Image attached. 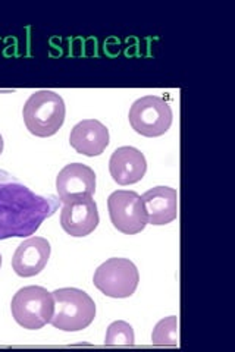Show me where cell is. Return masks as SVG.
I'll return each instance as SVG.
<instances>
[{"label": "cell", "mask_w": 235, "mask_h": 352, "mask_svg": "<svg viewBox=\"0 0 235 352\" xmlns=\"http://www.w3.org/2000/svg\"><path fill=\"white\" fill-rule=\"evenodd\" d=\"M59 203L58 197L32 192L15 176L0 170V241L34 235Z\"/></svg>", "instance_id": "1"}, {"label": "cell", "mask_w": 235, "mask_h": 352, "mask_svg": "<svg viewBox=\"0 0 235 352\" xmlns=\"http://www.w3.org/2000/svg\"><path fill=\"white\" fill-rule=\"evenodd\" d=\"M54 311L52 326L63 332H80L90 326L96 317V304L92 296L78 288H61L52 292Z\"/></svg>", "instance_id": "2"}, {"label": "cell", "mask_w": 235, "mask_h": 352, "mask_svg": "<svg viewBox=\"0 0 235 352\" xmlns=\"http://www.w3.org/2000/svg\"><path fill=\"white\" fill-rule=\"evenodd\" d=\"M63 98L52 90L32 93L22 109L27 129L36 137H52L65 122Z\"/></svg>", "instance_id": "3"}, {"label": "cell", "mask_w": 235, "mask_h": 352, "mask_svg": "<svg viewBox=\"0 0 235 352\" xmlns=\"http://www.w3.org/2000/svg\"><path fill=\"white\" fill-rule=\"evenodd\" d=\"M10 311L15 322L28 330H37L50 323L54 301L53 295L41 286L21 288L10 302Z\"/></svg>", "instance_id": "4"}, {"label": "cell", "mask_w": 235, "mask_h": 352, "mask_svg": "<svg viewBox=\"0 0 235 352\" xmlns=\"http://www.w3.org/2000/svg\"><path fill=\"white\" fill-rule=\"evenodd\" d=\"M93 282L100 292L110 298H128L137 289L140 274L131 260L115 257L100 264Z\"/></svg>", "instance_id": "5"}, {"label": "cell", "mask_w": 235, "mask_h": 352, "mask_svg": "<svg viewBox=\"0 0 235 352\" xmlns=\"http://www.w3.org/2000/svg\"><path fill=\"white\" fill-rule=\"evenodd\" d=\"M130 124L143 137H161L172 125V109L159 96H144L130 109Z\"/></svg>", "instance_id": "6"}, {"label": "cell", "mask_w": 235, "mask_h": 352, "mask_svg": "<svg viewBox=\"0 0 235 352\" xmlns=\"http://www.w3.org/2000/svg\"><path fill=\"white\" fill-rule=\"evenodd\" d=\"M108 208L112 225L122 234H140L147 225L141 195L136 191L118 190L112 192L108 198Z\"/></svg>", "instance_id": "7"}, {"label": "cell", "mask_w": 235, "mask_h": 352, "mask_svg": "<svg viewBox=\"0 0 235 352\" xmlns=\"http://www.w3.org/2000/svg\"><path fill=\"white\" fill-rule=\"evenodd\" d=\"M100 217L93 197H78L63 203L61 225L68 235L83 238L90 235L99 226Z\"/></svg>", "instance_id": "8"}, {"label": "cell", "mask_w": 235, "mask_h": 352, "mask_svg": "<svg viewBox=\"0 0 235 352\" xmlns=\"http://www.w3.org/2000/svg\"><path fill=\"white\" fill-rule=\"evenodd\" d=\"M59 201L66 203L78 197H93L96 192V173L83 163H71L56 176Z\"/></svg>", "instance_id": "9"}, {"label": "cell", "mask_w": 235, "mask_h": 352, "mask_svg": "<svg viewBox=\"0 0 235 352\" xmlns=\"http://www.w3.org/2000/svg\"><path fill=\"white\" fill-rule=\"evenodd\" d=\"M50 244L43 236H31L21 242L12 257V269L21 278L39 274L50 258Z\"/></svg>", "instance_id": "10"}, {"label": "cell", "mask_w": 235, "mask_h": 352, "mask_svg": "<svg viewBox=\"0 0 235 352\" xmlns=\"http://www.w3.org/2000/svg\"><path fill=\"white\" fill-rule=\"evenodd\" d=\"M109 172L118 185H132L140 182L147 172L144 154L134 147H119L109 160Z\"/></svg>", "instance_id": "11"}, {"label": "cell", "mask_w": 235, "mask_h": 352, "mask_svg": "<svg viewBox=\"0 0 235 352\" xmlns=\"http://www.w3.org/2000/svg\"><path fill=\"white\" fill-rule=\"evenodd\" d=\"M70 144L84 156H100L109 146V129L97 119H84L72 128Z\"/></svg>", "instance_id": "12"}, {"label": "cell", "mask_w": 235, "mask_h": 352, "mask_svg": "<svg viewBox=\"0 0 235 352\" xmlns=\"http://www.w3.org/2000/svg\"><path fill=\"white\" fill-rule=\"evenodd\" d=\"M147 223L163 226L178 217V192L170 186H154L141 195Z\"/></svg>", "instance_id": "13"}, {"label": "cell", "mask_w": 235, "mask_h": 352, "mask_svg": "<svg viewBox=\"0 0 235 352\" xmlns=\"http://www.w3.org/2000/svg\"><path fill=\"white\" fill-rule=\"evenodd\" d=\"M180 340V329H178V317L171 316L161 320L154 326L152 333V344L156 346H178Z\"/></svg>", "instance_id": "14"}, {"label": "cell", "mask_w": 235, "mask_h": 352, "mask_svg": "<svg viewBox=\"0 0 235 352\" xmlns=\"http://www.w3.org/2000/svg\"><path fill=\"white\" fill-rule=\"evenodd\" d=\"M105 346L114 348V346H122V348H131L134 346V329L127 322H114L106 332Z\"/></svg>", "instance_id": "15"}, {"label": "cell", "mask_w": 235, "mask_h": 352, "mask_svg": "<svg viewBox=\"0 0 235 352\" xmlns=\"http://www.w3.org/2000/svg\"><path fill=\"white\" fill-rule=\"evenodd\" d=\"M2 151H3V138L0 135V154H2Z\"/></svg>", "instance_id": "16"}, {"label": "cell", "mask_w": 235, "mask_h": 352, "mask_svg": "<svg viewBox=\"0 0 235 352\" xmlns=\"http://www.w3.org/2000/svg\"><path fill=\"white\" fill-rule=\"evenodd\" d=\"M0 266H2V256H0Z\"/></svg>", "instance_id": "17"}]
</instances>
